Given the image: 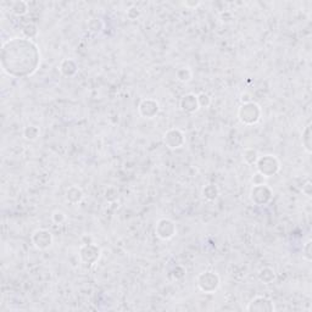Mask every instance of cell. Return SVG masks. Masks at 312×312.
<instances>
[{"label": "cell", "mask_w": 312, "mask_h": 312, "mask_svg": "<svg viewBox=\"0 0 312 312\" xmlns=\"http://www.w3.org/2000/svg\"><path fill=\"white\" fill-rule=\"evenodd\" d=\"M9 63L3 65L7 74L15 77L30 76L37 70L41 54L33 42L25 38H13L3 46V59Z\"/></svg>", "instance_id": "1"}, {"label": "cell", "mask_w": 312, "mask_h": 312, "mask_svg": "<svg viewBox=\"0 0 312 312\" xmlns=\"http://www.w3.org/2000/svg\"><path fill=\"white\" fill-rule=\"evenodd\" d=\"M248 311H274V305L271 300L263 296H256L251 302H249Z\"/></svg>", "instance_id": "2"}, {"label": "cell", "mask_w": 312, "mask_h": 312, "mask_svg": "<svg viewBox=\"0 0 312 312\" xmlns=\"http://www.w3.org/2000/svg\"><path fill=\"white\" fill-rule=\"evenodd\" d=\"M35 234H37L39 237L38 240H33L35 241V245L37 246V248L46 249L50 245V244H52L53 237H52V234H50V232H48V230H44V229L37 230Z\"/></svg>", "instance_id": "3"}]
</instances>
